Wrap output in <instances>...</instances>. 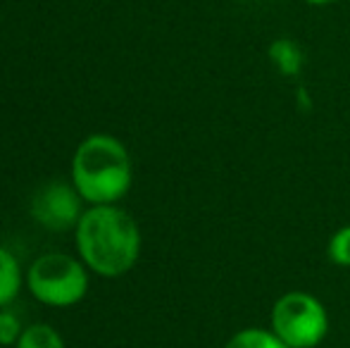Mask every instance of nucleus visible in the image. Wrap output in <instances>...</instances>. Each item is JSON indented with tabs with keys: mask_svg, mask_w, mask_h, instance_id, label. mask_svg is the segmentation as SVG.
Returning a JSON list of instances; mask_svg holds the SVG:
<instances>
[{
	"mask_svg": "<svg viewBox=\"0 0 350 348\" xmlns=\"http://www.w3.org/2000/svg\"><path fill=\"white\" fill-rule=\"evenodd\" d=\"M14 348H67V346L55 327L46 325V322H36V325L24 327L22 336H19Z\"/></svg>",
	"mask_w": 350,
	"mask_h": 348,
	"instance_id": "obj_7",
	"label": "nucleus"
},
{
	"mask_svg": "<svg viewBox=\"0 0 350 348\" xmlns=\"http://www.w3.org/2000/svg\"><path fill=\"white\" fill-rule=\"evenodd\" d=\"M310 5H329V3H336V0H305Z\"/></svg>",
	"mask_w": 350,
	"mask_h": 348,
	"instance_id": "obj_12",
	"label": "nucleus"
},
{
	"mask_svg": "<svg viewBox=\"0 0 350 348\" xmlns=\"http://www.w3.org/2000/svg\"><path fill=\"white\" fill-rule=\"evenodd\" d=\"M22 320L8 308H0V346H14L22 336Z\"/></svg>",
	"mask_w": 350,
	"mask_h": 348,
	"instance_id": "obj_11",
	"label": "nucleus"
},
{
	"mask_svg": "<svg viewBox=\"0 0 350 348\" xmlns=\"http://www.w3.org/2000/svg\"><path fill=\"white\" fill-rule=\"evenodd\" d=\"M327 256H329V260L334 265H338V267H350V224L341 227L329 239Z\"/></svg>",
	"mask_w": 350,
	"mask_h": 348,
	"instance_id": "obj_10",
	"label": "nucleus"
},
{
	"mask_svg": "<svg viewBox=\"0 0 350 348\" xmlns=\"http://www.w3.org/2000/svg\"><path fill=\"white\" fill-rule=\"evenodd\" d=\"M77 251L93 274L124 277L141 256V229L129 210L120 205H91L77 229Z\"/></svg>",
	"mask_w": 350,
	"mask_h": 348,
	"instance_id": "obj_1",
	"label": "nucleus"
},
{
	"mask_svg": "<svg viewBox=\"0 0 350 348\" xmlns=\"http://www.w3.org/2000/svg\"><path fill=\"white\" fill-rule=\"evenodd\" d=\"M134 168L117 136L91 134L72 158V184L88 205H115L129 193Z\"/></svg>",
	"mask_w": 350,
	"mask_h": 348,
	"instance_id": "obj_2",
	"label": "nucleus"
},
{
	"mask_svg": "<svg viewBox=\"0 0 350 348\" xmlns=\"http://www.w3.org/2000/svg\"><path fill=\"white\" fill-rule=\"evenodd\" d=\"M81 196L74 189V184L53 181L36 191L31 200V215L41 227L51 232H70L77 229L81 219Z\"/></svg>",
	"mask_w": 350,
	"mask_h": 348,
	"instance_id": "obj_5",
	"label": "nucleus"
},
{
	"mask_svg": "<svg viewBox=\"0 0 350 348\" xmlns=\"http://www.w3.org/2000/svg\"><path fill=\"white\" fill-rule=\"evenodd\" d=\"M27 284V274L10 248L0 246V308H8Z\"/></svg>",
	"mask_w": 350,
	"mask_h": 348,
	"instance_id": "obj_6",
	"label": "nucleus"
},
{
	"mask_svg": "<svg viewBox=\"0 0 350 348\" xmlns=\"http://www.w3.org/2000/svg\"><path fill=\"white\" fill-rule=\"evenodd\" d=\"M269 57L272 62L279 67L281 75L293 77L300 72V65H303V53H300L298 43L291 41V38H279V41L272 43L269 48Z\"/></svg>",
	"mask_w": 350,
	"mask_h": 348,
	"instance_id": "obj_9",
	"label": "nucleus"
},
{
	"mask_svg": "<svg viewBox=\"0 0 350 348\" xmlns=\"http://www.w3.org/2000/svg\"><path fill=\"white\" fill-rule=\"evenodd\" d=\"M27 289L48 308H72L88 293V267L81 258L46 253L27 269Z\"/></svg>",
	"mask_w": 350,
	"mask_h": 348,
	"instance_id": "obj_3",
	"label": "nucleus"
},
{
	"mask_svg": "<svg viewBox=\"0 0 350 348\" xmlns=\"http://www.w3.org/2000/svg\"><path fill=\"white\" fill-rule=\"evenodd\" d=\"M272 327L288 348H317L329 334V312L308 291H288L272 306Z\"/></svg>",
	"mask_w": 350,
	"mask_h": 348,
	"instance_id": "obj_4",
	"label": "nucleus"
},
{
	"mask_svg": "<svg viewBox=\"0 0 350 348\" xmlns=\"http://www.w3.org/2000/svg\"><path fill=\"white\" fill-rule=\"evenodd\" d=\"M224 348H288V346H286L272 330L245 327V330L236 332V334L226 341Z\"/></svg>",
	"mask_w": 350,
	"mask_h": 348,
	"instance_id": "obj_8",
	"label": "nucleus"
}]
</instances>
